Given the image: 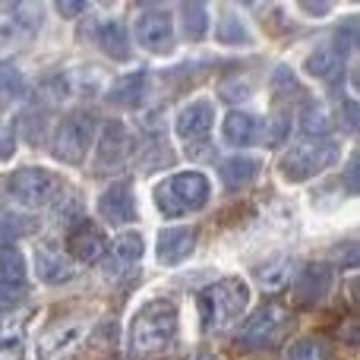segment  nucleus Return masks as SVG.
<instances>
[{"mask_svg": "<svg viewBox=\"0 0 360 360\" xmlns=\"http://www.w3.org/2000/svg\"><path fill=\"white\" fill-rule=\"evenodd\" d=\"M108 253V240L95 224L79 221L67 234V256L76 262H101Z\"/></svg>", "mask_w": 360, "mask_h": 360, "instance_id": "obj_11", "label": "nucleus"}, {"mask_svg": "<svg viewBox=\"0 0 360 360\" xmlns=\"http://www.w3.org/2000/svg\"><path fill=\"white\" fill-rule=\"evenodd\" d=\"M41 124H44L41 114H25V117H22V136L29 139L32 146H38L44 139V127Z\"/></svg>", "mask_w": 360, "mask_h": 360, "instance_id": "obj_32", "label": "nucleus"}, {"mask_svg": "<svg viewBox=\"0 0 360 360\" xmlns=\"http://www.w3.org/2000/svg\"><path fill=\"white\" fill-rule=\"evenodd\" d=\"M288 278H294V262L291 259H278L269 269H259V285L266 288V291H278V288H285Z\"/></svg>", "mask_w": 360, "mask_h": 360, "instance_id": "obj_28", "label": "nucleus"}, {"mask_svg": "<svg viewBox=\"0 0 360 360\" xmlns=\"http://www.w3.org/2000/svg\"><path fill=\"white\" fill-rule=\"evenodd\" d=\"M338 259H342L345 266H360V247H357V243H348V247H342Z\"/></svg>", "mask_w": 360, "mask_h": 360, "instance_id": "obj_37", "label": "nucleus"}, {"mask_svg": "<svg viewBox=\"0 0 360 360\" xmlns=\"http://www.w3.org/2000/svg\"><path fill=\"white\" fill-rule=\"evenodd\" d=\"M351 86H354V92L360 95V67L351 70Z\"/></svg>", "mask_w": 360, "mask_h": 360, "instance_id": "obj_40", "label": "nucleus"}, {"mask_svg": "<svg viewBox=\"0 0 360 360\" xmlns=\"http://www.w3.org/2000/svg\"><path fill=\"white\" fill-rule=\"evenodd\" d=\"M92 136H95V117L89 111H70L67 117L57 124L54 130V155L67 165H79L86 158L89 146H92Z\"/></svg>", "mask_w": 360, "mask_h": 360, "instance_id": "obj_5", "label": "nucleus"}, {"mask_svg": "<svg viewBox=\"0 0 360 360\" xmlns=\"http://www.w3.org/2000/svg\"><path fill=\"white\" fill-rule=\"evenodd\" d=\"M190 360H215V357H212V351H209V348H199V351H196V354H193Z\"/></svg>", "mask_w": 360, "mask_h": 360, "instance_id": "obj_41", "label": "nucleus"}, {"mask_svg": "<svg viewBox=\"0 0 360 360\" xmlns=\"http://www.w3.org/2000/svg\"><path fill=\"white\" fill-rule=\"evenodd\" d=\"M146 253V243L139 234H133V231H127V234H120L117 240H114V247L108 250V259H105V269L111 275H120L127 272V269H133L139 259H143Z\"/></svg>", "mask_w": 360, "mask_h": 360, "instance_id": "obj_17", "label": "nucleus"}, {"mask_svg": "<svg viewBox=\"0 0 360 360\" xmlns=\"http://www.w3.org/2000/svg\"><path fill=\"white\" fill-rule=\"evenodd\" d=\"M136 41L139 48L152 51V54H168V48L174 44V19L165 10H146L136 19Z\"/></svg>", "mask_w": 360, "mask_h": 360, "instance_id": "obj_9", "label": "nucleus"}, {"mask_svg": "<svg viewBox=\"0 0 360 360\" xmlns=\"http://www.w3.org/2000/svg\"><path fill=\"white\" fill-rule=\"evenodd\" d=\"M348 294H351V300L360 307V275L357 278H348Z\"/></svg>", "mask_w": 360, "mask_h": 360, "instance_id": "obj_39", "label": "nucleus"}, {"mask_svg": "<svg viewBox=\"0 0 360 360\" xmlns=\"http://www.w3.org/2000/svg\"><path fill=\"white\" fill-rule=\"evenodd\" d=\"M332 127V117L323 105H310L304 114H300V130L307 133V139H323Z\"/></svg>", "mask_w": 360, "mask_h": 360, "instance_id": "obj_27", "label": "nucleus"}, {"mask_svg": "<svg viewBox=\"0 0 360 360\" xmlns=\"http://www.w3.org/2000/svg\"><path fill=\"white\" fill-rule=\"evenodd\" d=\"M256 174H259V158L253 155H234L218 165V177L228 190H243L247 184H253Z\"/></svg>", "mask_w": 360, "mask_h": 360, "instance_id": "obj_20", "label": "nucleus"}, {"mask_svg": "<svg viewBox=\"0 0 360 360\" xmlns=\"http://www.w3.org/2000/svg\"><path fill=\"white\" fill-rule=\"evenodd\" d=\"M218 41H224V44H243V41H250V35H247V29L240 25V19L228 13V16L221 19V25H218Z\"/></svg>", "mask_w": 360, "mask_h": 360, "instance_id": "obj_30", "label": "nucleus"}, {"mask_svg": "<svg viewBox=\"0 0 360 360\" xmlns=\"http://www.w3.org/2000/svg\"><path fill=\"white\" fill-rule=\"evenodd\" d=\"M285 360H332V348L326 338L307 335V338H297L294 345H288Z\"/></svg>", "mask_w": 360, "mask_h": 360, "instance_id": "obj_24", "label": "nucleus"}, {"mask_svg": "<svg viewBox=\"0 0 360 360\" xmlns=\"http://www.w3.org/2000/svg\"><path fill=\"white\" fill-rule=\"evenodd\" d=\"M196 250V231L193 228H165L158 234V262L162 266H180L184 259H190V253Z\"/></svg>", "mask_w": 360, "mask_h": 360, "instance_id": "obj_14", "label": "nucleus"}, {"mask_svg": "<svg viewBox=\"0 0 360 360\" xmlns=\"http://www.w3.org/2000/svg\"><path fill=\"white\" fill-rule=\"evenodd\" d=\"M250 288L243 278H218L196 294V310L202 332H221L243 313Z\"/></svg>", "mask_w": 360, "mask_h": 360, "instance_id": "obj_2", "label": "nucleus"}, {"mask_svg": "<svg viewBox=\"0 0 360 360\" xmlns=\"http://www.w3.org/2000/svg\"><path fill=\"white\" fill-rule=\"evenodd\" d=\"M146 89H149V76L146 73H127L108 89V101L120 108H139L146 98Z\"/></svg>", "mask_w": 360, "mask_h": 360, "instance_id": "obj_19", "label": "nucleus"}, {"mask_svg": "<svg viewBox=\"0 0 360 360\" xmlns=\"http://www.w3.org/2000/svg\"><path fill=\"white\" fill-rule=\"evenodd\" d=\"M57 10H60V16H76L86 10V4H57Z\"/></svg>", "mask_w": 360, "mask_h": 360, "instance_id": "obj_38", "label": "nucleus"}, {"mask_svg": "<svg viewBox=\"0 0 360 360\" xmlns=\"http://www.w3.org/2000/svg\"><path fill=\"white\" fill-rule=\"evenodd\" d=\"M338 158V143L329 136L323 139H300L291 149L281 155V174L291 184H304V180H313L319 171H326L332 162Z\"/></svg>", "mask_w": 360, "mask_h": 360, "instance_id": "obj_4", "label": "nucleus"}, {"mask_svg": "<svg viewBox=\"0 0 360 360\" xmlns=\"http://www.w3.org/2000/svg\"><path fill=\"white\" fill-rule=\"evenodd\" d=\"M288 319H291L288 307L266 304L243 323V329H240L237 338H240V345H247V348H266L269 342H275V338L281 335V329L288 326Z\"/></svg>", "mask_w": 360, "mask_h": 360, "instance_id": "obj_8", "label": "nucleus"}, {"mask_svg": "<svg viewBox=\"0 0 360 360\" xmlns=\"http://www.w3.org/2000/svg\"><path fill=\"white\" fill-rule=\"evenodd\" d=\"M22 326H4L0 329V360H19L22 354Z\"/></svg>", "mask_w": 360, "mask_h": 360, "instance_id": "obj_29", "label": "nucleus"}, {"mask_svg": "<svg viewBox=\"0 0 360 360\" xmlns=\"http://www.w3.org/2000/svg\"><path fill=\"white\" fill-rule=\"evenodd\" d=\"M304 73L319 79L323 86H338L345 79V57L335 48H316L307 54L304 60Z\"/></svg>", "mask_w": 360, "mask_h": 360, "instance_id": "obj_16", "label": "nucleus"}, {"mask_svg": "<svg viewBox=\"0 0 360 360\" xmlns=\"http://www.w3.org/2000/svg\"><path fill=\"white\" fill-rule=\"evenodd\" d=\"M13 149H16V136H13V130L6 124H0V158H10L13 155Z\"/></svg>", "mask_w": 360, "mask_h": 360, "instance_id": "obj_36", "label": "nucleus"}, {"mask_svg": "<svg viewBox=\"0 0 360 360\" xmlns=\"http://www.w3.org/2000/svg\"><path fill=\"white\" fill-rule=\"evenodd\" d=\"M155 205L162 215L168 218H184L190 212H199L212 196L209 177L202 171H177V174L165 177L162 184H155Z\"/></svg>", "mask_w": 360, "mask_h": 360, "instance_id": "obj_3", "label": "nucleus"}, {"mask_svg": "<svg viewBox=\"0 0 360 360\" xmlns=\"http://www.w3.org/2000/svg\"><path fill=\"white\" fill-rule=\"evenodd\" d=\"M259 133H262L259 117L250 111H231L221 120V139L231 149H250L253 143H259Z\"/></svg>", "mask_w": 360, "mask_h": 360, "instance_id": "obj_15", "label": "nucleus"}, {"mask_svg": "<svg viewBox=\"0 0 360 360\" xmlns=\"http://www.w3.org/2000/svg\"><path fill=\"white\" fill-rule=\"evenodd\" d=\"M177 326H180V310L174 300H168V297L146 300L136 310V316H133L130 332H127V351H130V357H136V360L158 357L174 342Z\"/></svg>", "mask_w": 360, "mask_h": 360, "instance_id": "obj_1", "label": "nucleus"}, {"mask_svg": "<svg viewBox=\"0 0 360 360\" xmlns=\"http://www.w3.org/2000/svg\"><path fill=\"white\" fill-rule=\"evenodd\" d=\"M25 285H13V281H0V313L16 310L19 304L25 300Z\"/></svg>", "mask_w": 360, "mask_h": 360, "instance_id": "obj_31", "label": "nucleus"}, {"mask_svg": "<svg viewBox=\"0 0 360 360\" xmlns=\"http://www.w3.org/2000/svg\"><path fill=\"white\" fill-rule=\"evenodd\" d=\"M95 41H98V48L105 51L108 57H114V60H127V57H130V38H127V29L120 22H114V19L98 22V29H95Z\"/></svg>", "mask_w": 360, "mask_h": 360, "instance_id": "obj_22", "label": "nucleus"}, {"mask_svg": "<svg viewBox=\"0 0 360 360\" xmlns=\"http://www.w3.org/2000/svg\"><path fill=\"white\" fill-rule=\"evenodd\" d=\"M342 342L351 348H360V319H348L342 323Z\"/></svg>", "mask_w": 360, "mask_h": 360, "instance_id": "obj_35", "label": "nucleus"}, {"mask_svg": "<svg viewBox=\"0 0 360 360\" xmlns=\"http://www.w3.org/2000/svg\"><path fill=\"white\" fill-rule=\"evenodd\" d=\"M342 184H345V190H348V193H354V196H360V152H357V155H351L348 168H345Z\"/></svg>", "mask_w": 360, "mask_h": 360, "instance_id": "obj_33", "label": "nucleus"}, {"mask_svg": "<svg viewBox=\"0 0 360 360\" xmlns=\"http://www.w3.org/2000/svg\"><path fill=\"white\" fill-rule=\"evenodd\" d=\"M180 16H184L186 38H193V41L205 38V32H209V10L202 4H184L180 6Z\"/></svg>", "mask_w": 360, "mask_h": 360, "instance_id": "obj_26", "label": "nucleus"}, {"mask_svg": "<svg viewBox=\"0 0 360 360\" xmlns=\"http://www.w3.org/2000/svg\"><path fill=\"white\" fill-rule=\"evenodd\" d=\"M6 190H10V196L16 199L19 205L38 209V205H44L51 196H54L57 177L44 168H22V171H16V174H10Z\"/></svg>", "mask_w": 360, "mask_h": 360, "instance_id": "obj_7", "label": "nucleus"}, {"mask_svg": "<svg viewBox=\"0 0 360 360\" xmlns=\"http://www.w3.org/2000/svg\"><path fill=\"white\" fill-rule=\"evenodd\" d=\"M98 215L108 224H130L136 221V196H133L130 180H114L98 196Z\"/></svg>", "mask_w": 360, "mask_h": 360, "instance_id": "obj_10", "label": "nucleus"}, {"mask_svg": "<svg viewBox=\"0 0 360 360\" xmlns=\"http://www.w3.org/2000/svg\"><path fill=\"white\" fill-rule=\"evenodd\" d=\"M89 316L82 313H70V316H60L44 329L41 342H38V360H67L79 348V342L89 332Z\"/></svg>", "mask_w": 360, "mask_h": 360, "instance_id": "obj_6", "label": "nucleus"}, {"mask_svg": "<svg viewBox=\"0 0 360 360\" xmlns=\"http://www.w3.org/2000/svg\"><path fill=\"white\" fill-rule=\"evenodd\" d=\"M0 281L25 285V259L13 243H0Z\"/></svg>", "mask_w": 360, "mask_h": 360, "instance_id": "obj_25", "label": "nucleus"}, {"mask_svg": "<svg viewBox=\"0 0 360 360\" xmlns=\"http://www.w3.org/2000/svg\"><path fill=\"white\" fill-rule=\"evenodd\" d=\"M294 300H297L300 307H316L323 304L326 297H329L332 291V269L329 266H319V262H313V266H307L304 272L294 278Z\"/></svg>", "mask_w": 360, "mask_h": 360, "instance_id": "obj_12", "label": "nucleus"}, {"mask_svg": "<svg viewBox=\"0 0 360 360\" xmlns=\"http://www.w3.org/2000/svg\"><path fill=\"white\" fill-rule=\"evenodd\" d=\"M35 266H38V278L44 285H63V281L73 278V269H70L67 256L60 253L57 243H41L35 256Z\"/></svg>", "mask_w": 360, "mask_h": 360, "instance_id": "obj_18", "label": "nucleus"}, {"mask_svg": "<svg viewBox=\"0 0 360 360\" xmlns=\"http://www.w3.org/2000/svg\"><path fill=\"white\" fill-rule=\"evenodd\" d=\"M25 231H32V221L16 218V215H0V234L13 237V234H25Z\"/></svg>", "mask_w": 360, "mask_h": 360, "instance_id": "obj_34", "label": "nucleus"}, {"mask_svg": "<svg viewBox=\"0 0 360 360\" xmlns=\"http://www.w3.org/2000/svg\"><path fill=\"white\" fill-rule=\"evenodd\" d=\"M212 124H215V108L209 105L205 98L190 101L186 108H180L174 127H177V136L186 139V143H199V139L209 136Z\"/></svg>", "mask_w": 360, "mask_h": 360, "instance_id": "obj_13", "label": "nucleus"}, {"mask_svg": "<svg viewBox=\"0 0 360 360\" xmlns=\"http://www.w3.org/2000/svg\"><path fill=\"white\" fill-rule=\"evenodd\" d=\"M25 95V76L16 63L0 60V111H10Z\"/></svg>", "mask_w": 360, "mask_h": 360, "instance_id": "obj_23", "label": "nucleus"}, {"mask_svg": "<svg viewBox=\"0 0 360 360\" xmlns=\"http://www.w3.org/2000/svg\"><path fill=\"white\" fill-rule=\"evenodd\" d=\"M127 152H130V139H127L124 124H117V120L105 124V130H101V139H98V165H117V162H124Z\"/></svg>", "mask_w": 360, "mask_h": 360, "instance_id": "obj_21", "label": "nucleus"}]
</instances>
